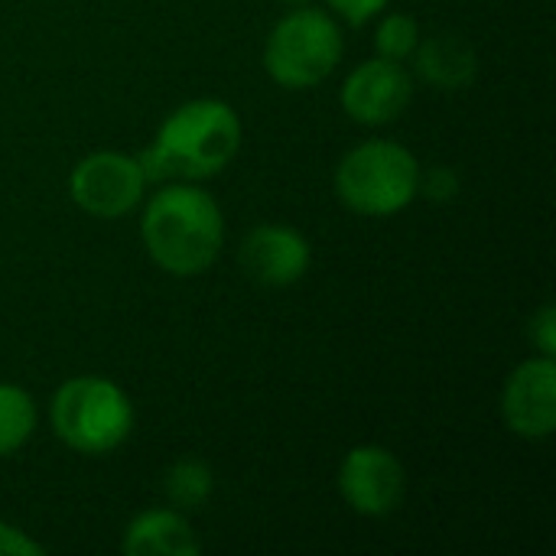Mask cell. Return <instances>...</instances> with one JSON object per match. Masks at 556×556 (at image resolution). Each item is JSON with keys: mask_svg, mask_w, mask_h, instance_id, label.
<instances>
[{"mask_svg": "<svg viewBox=\"0 0 556 556\" xmlns=\"http://www.w3.org/2000/svg\"><path fill=\"white\" fill-rule=\"evenodd\" d=\"M241 117L218 98L179 104L156 130V140L137 156L147 182H199L218 176L241 150Z\"/></svg>", "mask_w": 556, "mask_h": 556, "instance_id": "6da1fadb", "label": "cell"}, {"mask_svg": "<svg viewBox=\"0 0 556 556\" xmlns=\"http://www.w3.org/2000/svg\"><path fill=\"white\" fill-rule=\"evenodd\" d=\"M140 235L147 254L173 277L205 274L225 244L218 202L195 182H160L143 208Z\"/></svg>", "mask_w": 556, "mask_h": 556, "instance_id": "7a4b0ae2", "label": "cell"}, {"mask_svg": "<svg viewBox=\"0 0 556 556\" xmlns=\"http://www.w3.org/2000/svg\"><path fill=\"white\" fill-rule=\"evenodd\" d=\"M49 420L68 450L85 456H108L127 443L134 430V404L114 381L78 375L52 394Z\"/></svg>", "mask_w": 556, "mask_h": 556, "instance_id": "3957f363", "label": "cell"}, {"mask_svg": "<svg viewBox=\"0 0 556 556\" xmlns=\"http://www.w3.org/2000/svg\"><path fill=\"white\" fill-rule=\"evenodd\" d=\"M336 192L358 215H394L420 192V163L394 140H365L339 160Z\"/></svg>", "mask_w": 556, "mask_h": 556, "instance_id": "277c9868", "label": "cell"}, {"mask_svg": "<svg viewBox=\"0 0 556 556\" xmlns=\"http://www.w3.org/2000/svg\"><path fill=\"white\" fill-rule=\"evenodd\" d=\"M342 59V29L339 23L313 7L290 10L267 36L264 68L267 75L290 91L313 88L332 75Z\"/></svg>", "mask_w": 556, "mask_h": 556, "instance_id": "5b68a950", "label": "cell"}, {"mask_svg": "<svg viewBox=\"0 0 556 556\" xmlns=\"http://www.w3.org/2000/svg\"><path fill=\"white\" fill-rule=\"evenodd\" d=\"M68 192L75 205L91 218H121L140 205L147 192V176L137 156L101 150L75 163L68 176Z\"/></svg>", "mask_w": 556, "mask_h": 556, "instance_id": "8992f818", "label": "cell"}, {"mask_svg": "<svg viewBox=\"0 0 556 556\" xmlns=\"http://www.w3.org/2000/svg\"><path fill=\"white\" fill-rule=\"evenodd\" d=\"M407 489L401 459L384 446H355L339 466V495L365 518L391 515Z\"/></svg>", "mask_w": 556, "mask_h": 556, "instance_id": "52a82bcc", "label": "cell"}, {"mask_svg": "<svg viewBox=\"0 0 556 556\" xmlns=\"http://www.w3.org/2000/svg\"><path fill=\"white\" fill-rule=\"evenodd\" d=\"M414 98V78L410 72L394 59H368L349 72L342 81V108L352 121L378 127L397 121Z\"/></svg>", "mask_w": 556, "mask_h": 556, "instance_id": "ba28073f", "label": "cell"}, {"mask_svg": "<svg viewBox=\"0 0 556 556\" xmlns=\"http://www.w3.org/2000/svg\"><path fill=\"white\" fill-rule=\"evenodd\" d=\"M502 414L511 433L525 440H544L556 430V362L551 355L521 362L505 391Z\"/></svg>", "mask_w": 556, "mask_h": 556, "instance_id": "9c48e42d", "label": "cell"}, {"mask_svg": "<svg viewBox=\"0 0 556 556\" xmlns=\"http://www.w3.org/2000/svg\"><path fill=\"white\" fill-rule=\"evenodd\" d=\"M238 261H241V270L254 283H261V287H290L309 270L313 251H309V241L296 228L267 222V225H257L244 238Z\"/></svg>", "mask_w": 556, "mask_h": 556, "instance_id": "30bf717a", "label": "cell"}, {"mask_svg": "<svg viewBox=\"0 0 556 556\" xmlns=\"http://www.w3.org/2000/svg\"><path fill=\"white\" fill-rule=\"evenodd\" d=\"M202 551L192 525L176 508H150L140 511L124 531L127 556H195Z\"/></svg>", "mask_w": 556, "mask_h": 556, "instance_id": "8fae6325", "label": "cell"}, {"mask_svg": "<svg viewBox=\"0 0 556 556\" xmlns=\"http://www.w3.org/2000/svg\"><path fill=\"white\" fill-rule=\"evenodd\" d=\"M414 65L440 91H459L479 75V55L469 39L456 33H437L414 49Z\"/></svg>", "mask_w": 556, "mask_h": 556, "instance_id": "7c38bea8", "label": "cell"}, {"mask_svg": "<svg viewBox=\"0 0 556 556\" xmlns=\"http://www.w3.org/2000/svg\"><path fill=\"white\" fill-rule=\"evenodd\" d=\"M163 492H166V498H169V505L176 511H199L215 492V476L202 459L186 456V459H179V463H173L166 469Z\"/></svg>", "mask_w": 556, "mask_h": 556, "instance_id": "4fadbf2b", "label": "cell"}, {"mask_svg": "<svg viewBox=\"0 0 556 556\" xmlns=\"http://www.w3.org/2000/svg\"><path fill=\"white\" fill-rule=\"evenodd\" d=\"M36 430V404L16 384H0V459L29 443Z\"/></svg>", "mask_w": 556, "mask_h": 556, "instance_id": "5bb4252c", "label": "cell"}, {"mask_svg": "<svg viewBox=\"0 0 556 556\" xmlns=\"http://www.w3.org/2000/svg\"><path fill=\"white\" fill-rule=\"evenodd\" d=\"M375 46H378V55L381 59H394V62H404L414 55V49L420 46V26L414 16L407 13H391L378 23L375 29Z\"/></svg>", "mask_w": 556, "mask_h": 556, "instance_id": "9a60e30c", "label": "cell"}, {"mask_svg": "<svg viewBox=\"0 0 556 556\" xmlns=\"http://www.w3.org/2000/svg\"><path fill=\"white\" fill-rule=\"evenodd\" d=\"M420 189L433 202H450L459 192V176L450 166H433V169H427V176L420 173Z\"/></svg>", "mask_w": 556, "mask_h": 556, "instance_id": "2e32d148", "label": "cell"}, {"mask_svg": "<svg viewBox=\"0 0 556 556\" xmlns=\"http://www.w3.org/2000/svg\"><path fill=\"white\" fill-rule=\"evenodd\" d=\"M391 0H329V7L349 23V26H365L368 20H375Z\"/></svg>", "mask_w": 556, "mask_h": 556, "instance_id": "e0dca14e", "label": "cell"}, {"mask_svg": "<svg viewBox=\"0 0 556 556\" xmlns=\"http://www.w3.org/2000/svg\"><path fill=\"white\" fill-rule=\"evenodd\" d=\"M46 554L42 544H36L26 531L0 521V556H39Z\"/></svg>", "mask_w": 556, "mask_h": 556, "instance_id": "ac0fdd59", "label": "cell"}, {"mask_svg": "<svg viewBox=\"0 0 556 556\" xmlns=\"http://www.w3.org/2000/svg\"><path fill=\"white\" fill-rule=\"evenodd\" d=\"M531 339L538 342V349H541V355H556V313L554 306H544L538 316H534V323H531Z\"/></svg>", "mask_w": 556, "mask_h": 556, "instance_id": "d6986e66", "label": "cell"}, {"mask_svg": "<svg viewBox=\"0 0 556 556\" xmlns=\"http://www.w3.org/2000/svg\"><path fill=\"white\" fill-rule=\"evenodd\" d=\"M283 3H290V7H303L306 0H283Z\"/></svg>", "mask_w": 556, "mask_h": 556, "instance_id": "ffe728a7", "label": "cell"}]
</instances>
